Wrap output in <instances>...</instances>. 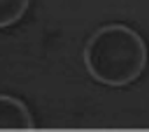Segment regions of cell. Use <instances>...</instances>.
Returning <instances> with one entry per match:
<instances>
[{"mask_svg":"<svg viewBox=\"0 0 149 132\" xmlns=\"http://www.w3.org/2000/svg\"><path fill=\"white\" fill-rule=\"evenodd\" d=\"M33 127L32 113L21 99L0 93V130H26Z\"/></svg>","mask_w":149,"mask_h":132,"instance_id":"obj_2","label":"cell"},{"mask_svg":"<svg viewBox=\"0 0 149 132\" xmlns=\"http://www.w3.org/2000/svg\"><path fill=\"white\" fill-rule=\"evenodd\" d=\"M30 0H0V28L18 23L28 11Z\"/></svg>","mask_w":149,"mask_h":132,"instance_id":"obj_3","label":"cell"},{"mask_svg":"<svg viewBox=\"0 0 149 132\" xmlns=\"http://www.w3.org/2000/svg\"><path fill=\"white\" fill-rule=\"evenodd\" d=\"M83 62L97 83L123 88L137 81L146 71L147 44L132 27L109 23L91 34L83 51Z\"/></svg>","mask_w":149,"mask_h":132,"instance_id":"obj_1","label":"cell"}]
</instances>
